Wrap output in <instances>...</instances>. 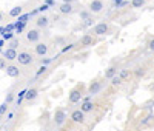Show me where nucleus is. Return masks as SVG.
Masks as SVG:
<instances>
[{"label":"nucleus","mask_w":154,"mask_h":131,"mask_svg":"<svg viewBox=\"0 0 154 131\" xmlns=\"http://www.w3.org/2000/svg\"><path fill=\"white\" fill-rule=\"evenodd\" d=\"M145 74H147V68H145V66H137L134 69V76L139 77V79H142Z\"/></svg>","instance_id":"19"},{"label":"nucleus","mask_w":154,"mask_h":131,"mask_svg":"<svg viewBox=\"0 0 154 131\" xmlns=\"http://www.w3.org/2000/svg\"><path fill=\"white\" fill-rule=\"evenodd\" d=\"M5 73L10 77H19L20 76V69H19V66H15V65H10V66H6Z\"/></svg>","instance_id":"11"},{"label":"nucleus","mask_w":154,"mask_h":131,"mask_svg":"<svg viewBox=\"0 0 154 131\" xmlns=\"http://www.w3.org/2000/svg\"><path fill=\"white\" fill-rule=\"evenodd\" d=\"M80 19H82L83 22H85L86 19H89V13H88V11H82V13H80Z\"/></svg>","instance_id":"25"},{"label":"nucleus","mask_w":154,"mask_h":131,"mask_svg":"<svg viewBox=\"0 0 154 131\" xmlns=\"http://www.w3.org/2000/svg\"><path fill=\"white\" fill-rule=\"evenodd\" d=\"M116 76H117V68L116 66H110V68L105 69V79H110L111 80V79L116 77Z\"/></svg>","instance_id":"16"},{"label":"nucleus","mask_w":154,"mask_h":131,"mask_svg":"<svg viewBox=\"0 0 154 131\" xmlns=\"http://www.w3.org/2000/svg\"><path fill=\"white\" fill-rule=\"evenodd\" d=\"M17 46H19V40H17V39H14V40L10 42V48H11V49H15Z\"/></svg>","instance_id":"24"},{"label":"nucleus","mask_w":154,"mask_h":131,"mask_svg":"<svg viewBox=\"0 0 154 131\" xmlns=\"http://www.w3.org/2000/svg\"><path fill=\"white\" fill-rule=\"evenodd\" d=\"M122 82H123V80H122V77H120L119 74L111 79V85H113V86H119V85H122Z\"/></svg>","instance_id":"21"},{"label":"nucleus","mask_w":154,"mask_h":131,"mask_svg":"<svg viewBox=\"0 0 154 131\" xmlns=\"http://www.w3.org/2000/svg\"><path fill=\"white\" fill-rule=\"evenodd\" d=\"M35 25H37V28H46L49 25V19L46 15H40L37 20H35Z\"/></svg>","instance_id":"14"},{"label":"nucleus","mask_w":154,"mask_h":131,"mask_svg":"<svg viewBox=\"0 0 154 131\" xmlns=\"http://www.w3.org/2000/svg\"><path fill=\"white\" fill-rule=\"evenodd\" d=\"M71 120L72 122H76V124H83L85 122V113L82 110H74L71 113Z\"/></svg>","instance_id":"5"},{"label":"nucleus","mask_w":154,"mask_h":131,"mask_svg":"<svg viewBox=\"0 0 154 131\" xmlns=\"http://www.w3.org/2000/svg\"><path fill=\"white\" fill-rule=\"evenodd\" d=\"M20 14H22V6H14L13 10L10 11L11 17H17V15H20Z\"/></svg>","instance_id":"20"},{"label":"nucleus","mask_w":154,"mask_h":131,"mask_svg":"<svg viewBox=\"0 0 154 131\" xmlns=\"http://www.w3.org/2000/svg\"><path fill=\"white\" fill-rule=\"evenodd\" d=\"M108 29H110V26H108V23L105 22H100L97 23L94 28H93V34H96V36H103V34L108 32Z\"/></svg>","instance_id":"3"},{"label":"nucleus","mask_w":154,"mask_h":131,"mask_svg":"<svg viewBox=\"0 0 154 131\" xmlns=\"http://www.w3.org/2000/svg\"><path fill=\"white\" fill-rule=\"evenodd\" d=\"M32 60H34V57L29 54L28 51H22V52H19V57H17V62H19L20 65H23V66L31 65Z\"/></svg>","instance_id":"1"},{"label":"nucleus","mask_w":154,"mask_h":131,"mask_svg":"<svg viewBox=\"0 0 154 131\" xmlns=\"http://www.w3.org/2000/svg\"><path fill=\"white\" fill-rule=\"evenodd\" d=\"M8 111V102H5V103H2V107H0V114H5V113Z\"/></svg>","instance_id":"23"},{"label":"nucleus","mask_w":154,"mask_h":131,"mask_svg":"<svg viewBox=\"0 0 154 131\" xmlns=\"http://www.w3.org/2000/svg\"><path fill=\"white\" fill-rule=\"evenodd\" d=\"M80 46H83V48H86V46H93L94 43H96V39L91 36V34H85V36H82L80 37Z\"/></svg>","instance_id":"6"},{"label":"nucleus","mask_w":154,"mask_h":131,"mask_svg":"<svg viewBox=\"0 0 154 131\" xmlns=\"http://www.w3.org/2000/svg\"><path fill=\"white\" fill-rule=\"evenodd\" d=\"M59 11H60L62 14H71V13H72V5H71V3H62V5L59 6Z\"/></svg>","instance_id":"18"},{"label":"nucleus","mask_w":154,"mask_h":131,"mask_svg":"<svg viewBox=\"0 0 154 131\" xmlns=\"http://www.w3.org/2000/svg\"><path fill=\"white\" fill-rule=\"evenodd\" d=\"M46 10H48V5H42V6H39V11H40V13H45Z\"/></svg>","instance_id":"31"},{"label":"nucleus","mask_w":154,"mask_h":131,"mask_svg":"<svg viewBox=\"0 0 154 131\" xmlns=\"http://www.w3.org/2000/svg\"><path fill=\"white\" fill-rule=\"evenodd\" d=\"M151 119H153V116H148V117H147V119H145L143 122H140V125H142V127H143V125H147V124H148V122H150Z\"/></svg>","instance_id":"30"},{"label":"nucleus","mask_w":154,"mask_h":131,"mask_svg":"<svg viewBox=\"0 0 154 131\" xmlns=\"http://www.w3.org/2000/svg\"><path fill=\"white\" fill-rule=\"evenodd\" d=\"M93 108H94V103H93L91 100H85L82 105H80V110H82L85 114H86V113H91Z\"/></svg>","instance_id":"15"},{"label":"nucleus","mask_w":154,"mask_h":131,"mask_svg":"<svg viewBox=\"0 0 154 131\" xmlns=\"http://www.w3.org/2000/svg\"><path fill=\"white\" fill-rule=\"evenodd\" d=\"M39 96V90L37 88H29V90H26V94H25V99L28 100V102H31V100H34L35 97Z\"/></svg>","instance_id":"13"},{"label":"nucleus","mask_w":154,"mask_h":131,"mask_svg":"<svg viewBox=\"0 0 154 131\" xmlns=\"http://www.w3.org/2000/svg\"><path fill=\"white\" fill-rule=\"evenodd\" d=\"M145 5V0H131V6L133 8H142Z\"/></svg>","instance_id":"22"},{"label":"nucleus","mask_w":154,"mask_h":131,"mask_svg":"<svg viewBox=\"0 0 154 131\" xmlns=\"http://www.w3.org/2000/svg\"><path fill=\"white\" fill-rule=\"evenodd\" d=\"M100 90H102V82H99V80H94L91 85L88 86V93L91 94V96H93V94H97Z\"/></svg>","instance_id":"12"},{"label":"nucleus","mask_w":154,"mask_h":131,"mask_svg":"<svg viewBox=\"0 0 154 131\" xmlns=\"http://www.w3.org/2000/svg\"><path fill=\"white\" fill-rule=\"evenodd\" d=\"M72 48H74V45H66V46H63L62 52H66V51H69V49H72Z\"/></svg>","instance_id":"29"},{"label":"nucleus","mask_w":154,"mask_h":131,"mask_svg":"<svg viewBox=\"0 0 154 131\" xmlns=\"http://www.w3.org/2000/svg\"><path fill=\"white\" fill-rule=\"evenodd\" d=\"M119 76L122 77V80H130V79L134 76V71H131V69H120Z\"/></svg>","instance_id":"17"},{"label":"nucleus","mask_w":154,"mask_h":131,"mask_svg":"<svg viewBox=\"0 0 154 131\" xmlns=\"http://www.w3.org/2000/svg\"><path fill=\"white\" fill-rule=\"evenodd\" d=\"M103 10V2L102 0H91L89 2V11L97 14V13H100Z\"/></svg>","instance_id":"8"},{"label":"nucleus","mask_w":154,"mask_h":131,"mask_svg":"<svg viewBox=\"0 0 154 131\" xmlns=\"http://www.w3.org/2000/svg\"><path fill=\"white\" fill-rule=\"evenodd\" d=\"M26 40L31 42V43H39V40H40V31L35 29V28L29 29L28 32H26Z\"/></svg>","instance_id":"4"},{"label":"nucleus","mask_w":154,"mask_h":131,"mask_svg":"<svg viewBox=\"0 0 154 131\" xmlns=\"http://www.w3.org/2000/svg\"><path fill=\"white\" fill-rule=\"evenodd\" d=\"M35 54L43 57V56H46L48 54V45L46 43H43V42H39V43H35Z\"/></svg>","instance_id":"9"},{"label":"nucleus","mask_w":154,"mask_h":131,"mask_svg":"<svg viewBox=\"0 0 154 131\" xmlns=\"http://www.w3.org/2000/svg\"><path fill=\"white\" fill-rule=\"evenodd\" d=\"M13 97H14V96H13V94H10V96H8V99H6V102H8V103H10V102L13 100Z\"/></svg>","instance_id":"35"},{"label":"nucleus","mask_w":154,"mask_h":131,"mask_svg":"<svg viewBox=\"0 0 154 131\" xmlns=\"http://www.w3.org/2000/svg\"><path fill=\"white\" fill-rule=\"evenodd\" d=\"M11 39H13V34L11 32H8V34L3 32V40H11Z\"/></svg>","instance_id":"26"},{"label":"nucleus","mask_w":154,"mask_h":131,"mask_svg":"<svg viewBox=\"0 0 154 131\" xmlns=\"http://www.w3.org/2000/svg\"><path fill=\"white\" fill-rule=\"evenodd\" d=\"M49 62H51V59H45V60H42V65H46Z\"/></svg>","instance_id":"33"},{"label":"nucleus","mask_w":154,"mask_h":131,"mask_svg":"<svg viewBox=\"0 0 154 131\" xmlns=\"http://www.w3.org/2000/svg\"><path fill=\"white\" fill-rule=\"evenodd\" d=\"M148 48H150L151 51H154V39H151V40H150V43H148Z\"/></svg>","instance_id":"32"},{"label":"nucleus","mask_w":154,"mask_h":131,"mask_svg":"<svg viewBox=\"0 0 154 131\" xmlns=\"http://www.w3.org/2000/svg\"><path fill=\"white\" fill-rule=\"evenodd\" d=\"M0 66H2V69H3V71L6 69V68H5V60H3V59H2V62H0Z\"/></svg>","instance_id":"34"},{"label":"nucleus","mask_w":154,"mask_h":131,"mask_svg":"<svg viewBox=\"0 0 154 131\" xmlns=\"http://www.w3.org/2000/svg\"><path fill=\"white\" fill-rule=\"evenodd\" d=\"M83 25H85V26H91V25H93V19H91V17H89V19H86V20L83 22Z\"/></svg>","instance_id":"28"},{"label":"nucleus","mask_w":154,"mask_h":131,"mask_svg":"<svg viewBox=\"0 0 154 131\" xmlns=\"http://www.w3.org/2000/svg\"><path fill=\"white\" fill-rule=\"evenodd\" d=\"M45 71H46V66L42 65V66L39 68V71H37V76H40V74H42V73H45Z\"/></svg>","instance_id":"27"},{"label":"nucleus","mask_w":154,"mask_h":131,"mask_svg":"<svg viewBox=\"0 0 154 131\" xmlns=\"http://www.w3.org/2000/svg\"><path fill=\"white\" fill-rule=\"evenodd\" d=\"M74 0H63V3H72Z\"/></svg>","instance_id":"36"},{"label":"nucleus","mask_w":154,"mask_h":131,"mask_svg":"<svg viewBox=\"0 0 154 131\" xmlns=\"http://www.w3.org/2000/svg\"><path fill=\"white\" fill-rule=\"evenodd\" d=\"M2 56H3V59H6V60H17V57H19V52H17L15 49L8 48V49H5V51L2 52Z\"/></svg>","instance_id":"10"},{"label":"nucleus","mask_w":154,"mask_h":131,"mask_svg":"<svg viewBox=\"0 0 154 131\" xmlns=\"http://www.w3.org/2000/svg\"><path fill=\"white\" fill-rule=\"evenodd\" d=\"M82 86H77V88H74V90H71V93H69V96H68V102L69 103H77V102H80V99H82Z\"/></svg>","instance_id":"2"},{"label":"nucleus","mask_w":154,"mask_h":131,"mask_svg":"<svg viewBox=\"0 0 154 131\" xmlns=\"http://www.w3.org/2000/svg\"><path fill=\"white\" fill-rule=\"evenodd\" d=\"M66 120V114L63 110H56V113H54V124H56L57 127L63 125V122Z\"/></svg>","instance_id":"7"}]
</instances>
